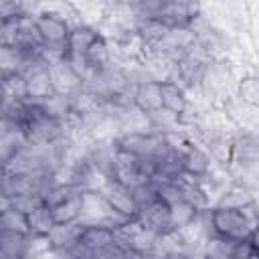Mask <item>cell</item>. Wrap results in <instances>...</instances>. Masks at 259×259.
Returning a JSON list of instances; mask_svg holds the SVG:
<instances>
[{
	"label": "cell",
	"mask_w": 259,
	"mask_h": 259,
	"mask_svg": "<svg viewBox=\"0 0 259 259\" xmlns=\"http://www.w3.org/2000/svg\"><path fill=\"white\" fill-rule=\"evenodd\" d=\"M22 134L30 146L49 148V146H55V142L65 134V127L59 119L51 117L38 103L28 101L24 121H22Z\"/></svg>",
	"instance_id": "1"
},
{
	"label": "cell",
	"mask_w": 259,
	"mask_h": 259,
	"mask_svg": "<svg viewBox=\"0 0 259 259\" xmlns=\"http://www.w3.org/2000/svg\"><path fill=\"white\" fill-rule=\"evenodd\" d=\"M111 178L123 182L127 188L134 190V188L154 180V168L150 162L140 160V158L111 146Z\"/></svg>",
	"instance_id": "2"
},
{
	"label": "cell",
	"mask_w": 259,
	"mask_h": 259,
	"mask_svg": "<svg viewBox=\"0 0 259 259\" xmlns=\"http://www.w3.org/2000/svg\"><path fill=\"white\" fill-rule=\"evenodd\" d=\"M81 225L83 227H103V229H117L119 225L127 223L130 219L115 212L109 202L97 190H83L81 194Z\"/></svg>",
	"instance_id": "3"
},
{
	"label": "cell",
	"mask_w": 259,
	"mask_h": 259,
	"mask_svg": "<svg viewBox=\"0 0 259 259\" xmlns=\"http://www.w3.org/2000/svg\"><path fill=\"white\" fill-rule=\"evenodd\" d=\"M210 229L217 237L227 241H251L253 227L247 221V214L243 210H231V208H210L208 212Z\"/></svg>",
	"instance_id": "4"
},
{
	"label": "cell",
	"mask_w": 259,
	"mask_h": 259,
	"mask_svg": "<svg viewBox=\"0 0 259 259\" xmlns=\"http://www.w3.org/2000/svg\"><path fill=\"white\" fill-rule=\"evenodd\" d=\"M113 241L119 251H132L142 257L154 253L158 245V237L150 233L138 219H132L113 229Z\"/></svg>",
	"instance_id": "5"
},
{
	"label": "cell",
	"mask_w": 259,
	"mask_h": 259,
	"mask_svg": "<svg viewBox=\"0 0 259 259\" xmlns=\"http://www.w3.org/2000/svg\"><path fill=\"white\" fill-rule=\"evenodd\" d=\"M34 22L45 47H67V40L71 36V26L63 14L42 10L34 14Z\"/></svg>",
	"instance_id": "6"
},
{
	"label": "cell",
	"mask_w": 259,
	"mask_h": 259,
	"mask_svg": "<svg viewBox=\"0 0 259 259\" xmlns=\"http://www.w3.org/2000/svg\"><path fill=\"white\" fill-rule=\"evenodd\" d=\"M97 192H99V194L109 202V206H111L115 212H119L121 217H125V219H130V221L138 217L140 208H138L134 190L127 188L123 182H119V180H115V178H107V180L101 184V188H99Z\"/></svg>",
	"instance_id": "7"
},
{
	"label": "cell",
	"mask_w": 259,
	"mask_h": 259,
	"mask_svg": "<svg viewBox=\"0 0 259 259\" xmlns=\"http://www.w3.org/2000/svg\"><path fill=\"white\" fill-rule=\"evenodd\" d=\"M136 219H138L150 233H154L158 239L174 231L170 206H168L164 200H160V198H156L154 202H150V204H146L144 208H140V212H138Z\"/></svg>",
	"instance_id": "8"
},
{
	"label": "cell",
	"mask_w": 259,
	"mask_h": 259,
	"mask_svg": "<svg viewBox=\"0 0 259 259\" xmlns=\"http://www.w3.org/2000/svg\"><path fill=\"white\" fill-rule=\"evenodd\" d=\"M132 99H134V105L140 113L144 115H158L160 111H164L162 107V87H160V81H154V79H146V81H140L132 93Z\"/></svg>",
	"instance_id": "9"
},
{
	"label": "cell",
	"mask_w": 259,
	"mask_h": 259,
	"mask_svg": "<svg viewBox=\"0 0 259 259\" xmlns=\"http://www.w3.org/2000/svg\"><path fill=\"white\" fill-rule=\"evenodd\" d=\"M49 75L53 81V89L57 95H65V97H73L75 93H79L83 89V79L81 75L73 69V65L65 59L53 67H49Z\"/></svg>",
	"instance_id": "10"
},
{
	"label": "cell",
	"mask_w": 259,
	"mask_h": 259,
	"mask_svg": "<svg viewBox=\"0 0 259 259\" xmlns=\"http://www.w3.org/2000/svg\"><path fill=\"white\" fill-rule=\"evenodd\" d=\"M182 170L196 178H206L210 172V156L206 150L198 148L196 144H188L182 152Z\"/></svg>",
	"instance_id": "11"
},
{
	"label": "cell",
	"mask_w": 259,
	"mask_h": 259,
	"mask_svg": "<svg viewBox=\"0 0 259 259\" xmlns=\"http://www.w3.org/2000/svg\"><path fill=\"white\" fill-rule=\"evenodd\" d=\"M26 81V95H28V101L32 103H38V101H45L47 97L55 95V89H53V81H51V75H49V67H42V69H36L32 73H28L24 77Z\"/></svg>",
	"instance_id": "12"
},
{
	"label": "cell",
	"mask_w": 259,
	"mask_h": 259,
	"mask_svg": "<svg viewBox=\"0 0 259 259\" xmlns=\"http://www.w3.org/2000/svg\"><path fill=\"white\" fill-rule=\"evenodd\" d=\"M160 87H162V107H164V111L170 113L172 117H180L186 111L184 89L172 79L160 81Z\"/></svg>",
	"instance_id": "13"
},
{
	"label": "cell",
	"mask_w": 259,
	"mask_h": 259,
	"mask_svg": "<svg viewBox=\"0 0 259 259\" xmlns=\"http://www.w3.org/2000/svg\"><path fill=\"white\" fill-rule=\"evenodd\" d=\"M83 229L85 227L81 225V221L71 223V225H55L53 233L49 235L51 249L53 251H69L79 241V235L83 233Z\"/></svg>",
	"instance_id": "14"
},
{
	"label": "cell",
	"mask_w": 259,
	"mask_h": 259,
	"mask_svg": "<svg viewBox=\"0 0 259 259\" xmlns=\"http://www.w3.org/2000/svg\"><path fill=\"white\" fill-rule=\"evenodd\" d=\"M255 204V196L245 188V186H239V184H235V186H231V188H227L221 196H219V200H217V204H214V208H231V210H243V208H247V206H253Z\"/></svg>",
	"instance_id": "15"
},
{
	"label": "cell",
	"mask_w": 259,
	"mask_h": 259,
	"mask_svg": "<svg viewBox=\"0 0 259 259\" xmlns=\"http://www.w3.org/2000/svg\"><path fill=\"white\" fill-rule=\"evenodd\" d=\"M81 194L83 192L51 206L55 225H71V223H77L81 219Z\"/></svg>",
	"instance_id": "16"
},
{
	"label": "cell",
	"mask_w": 259,
	"mask_h": 259,
	"mask_svg": "<svg viewBox=\"0 0 259 259\" xmlns=\"http://www.w3.org/2000/svg\"><path fill=\"white\" fill-rule=\"evenodd\" d=\"M28 217V227H30V237H49L55 229V221H53V212L51 206L42 204L36 210H32Z\"/></svg>",
	"instance_id": "17"
},
{
	"label": "cell",
	"mask_w": 259,
	"mask_h": 259,
	"mask_svg": "<svg viewBox=\"0 0 259 259\" xmlns=\"http://www.w3.org/2000/svg\"><path fill=\"white\" fill-rule=\"evenodd\" d=\"M198 206H194L192 202L188 200H180L176 204L170 206V212H172V225H174V231H182L190 225H194L196 217H198Z\"/></svg>",
	"instance_id": "18"
},
{
	"label": "cell",
	"mask_w": 259,
	"mask_h": 259,
	"mask_svg": "<svg viewBox=\"0 0 259 259\" xmlns=\"http://www.w3.org/2000/svg\"><path fill=\"white\" fill-rule=\"evenodd\" d=\"M45 204V196L42 194H18L12 198L2 196V210L6 208H14L22 214H30L32 210H36L38 206Z\"/></svg>",
	"instance_id": "19"
},
{
	"label": "cell",
	"mask_w": 259,
	"mask_h": 259,
	"mask_svg": "<svg viewBox=\"0 0 259 259\" xmlns=\"http://www.w3.org/2000/svg\"><path fill=\"white\" fill-rule=\"evenodd\" d=\"M237 97L253 107L259 109V75H245L241 77V81L237 83Z\"/></svg>",
	"instance_id": "20"
},
{
	"label": "cell",
	"mask_w": 259,
	"mask_h": 259,
	"mask_svg": "<svg viewBox=\"0 0 259 259\" xmlns=\"http://www.w3.org/2000/svg\"><path fill=\"white\" fill-rule=\"evenodd\" d=\"M28 241H30V237H26V235L12 233V231H0V253H10V255L26 257Z\"/></svg>",
	"instance_id": "21"
},
{
	"label": "cell",
	"mask_w": 259,
	"mask_h": 259,
	"mask_svg": "<svg viewBox=\"0 0 259 259\" xmlns=\"http://www.w3.org/2000/svg\"><path fill=\"white\" fill-rule=\"evenodd\" d=\"M0 231H12V233H20V235L30 237L28 217L14 210V208H6L0 214Z\"/></svg>",
	"instance_id": "22"
},
{
	"label": "cell",
	"mask_w": 259,
	"mask_h": 259,
	"mask_svg": "<svg viewBox=\"0 0 259 259\" xmlns=\"http://www.w3.org/2000/svg\"><path fill=\"white\" fill-rule=\"evenodd\" d=\"M235 241H227L221 237H210L202 249V259H233Z\"/></svg>",
	"instance_id": "23"
},
{
	"label": "cell",
	"mask_w": 259,
	"mask_h": 259,
	"mask_svg": "<svg viewBox=\"0 0 259 259\" xmlns=\"http://www.w3.org/2000/svg\"><path fill=\"white\" fill-rule=\"evenodd\" d=\"M259 251L251 241H235L233 245V259H253Z\"/></svg>",
	"instance_id": "24"
},
{
	"label": "cell",
	"mask_w": 259,
	"mask_h": 259,
	"mask_svg": "<svg viewBox=\"0 0 259 259\" xmlns=\"http://www.w3.org/2000/svg\"><path fill=\"white\" fill-rule=\"evenodd\" d=\"M164 259H194L190 253H186L184 249L182 251H172V253H168V255H164Z\"/></svg>",
	"instance_id": "25"
},
{
	"label": "cell",
	"mask_w": 259,
	"mask_h": 259,
	"mask_svg": "<svg viewBox=\"0 0 259 259\" xmlns=\"http://www.w3.org/2000/svg\"><path fill=\"white\" fill-rule=\"evenodd\" d=\"M0 259H26L22 255H10V253H0Z\"/></svg>",
	"instance_id": "26"
},
{
	"label": "cell",
	"mask_w": 259,
	"mask_h": 259,
	"mask_svg": "<svg viewBox=\"0 0 259 259\" xmlns=\"http://www.w3.org/2000/svg\"><path fill=\"white\" fill-rule=\"evenodd\" d=\"M257 140H259V138H257Z\"/></svg>",
	"instance_id": "27"
}]
</instances>
